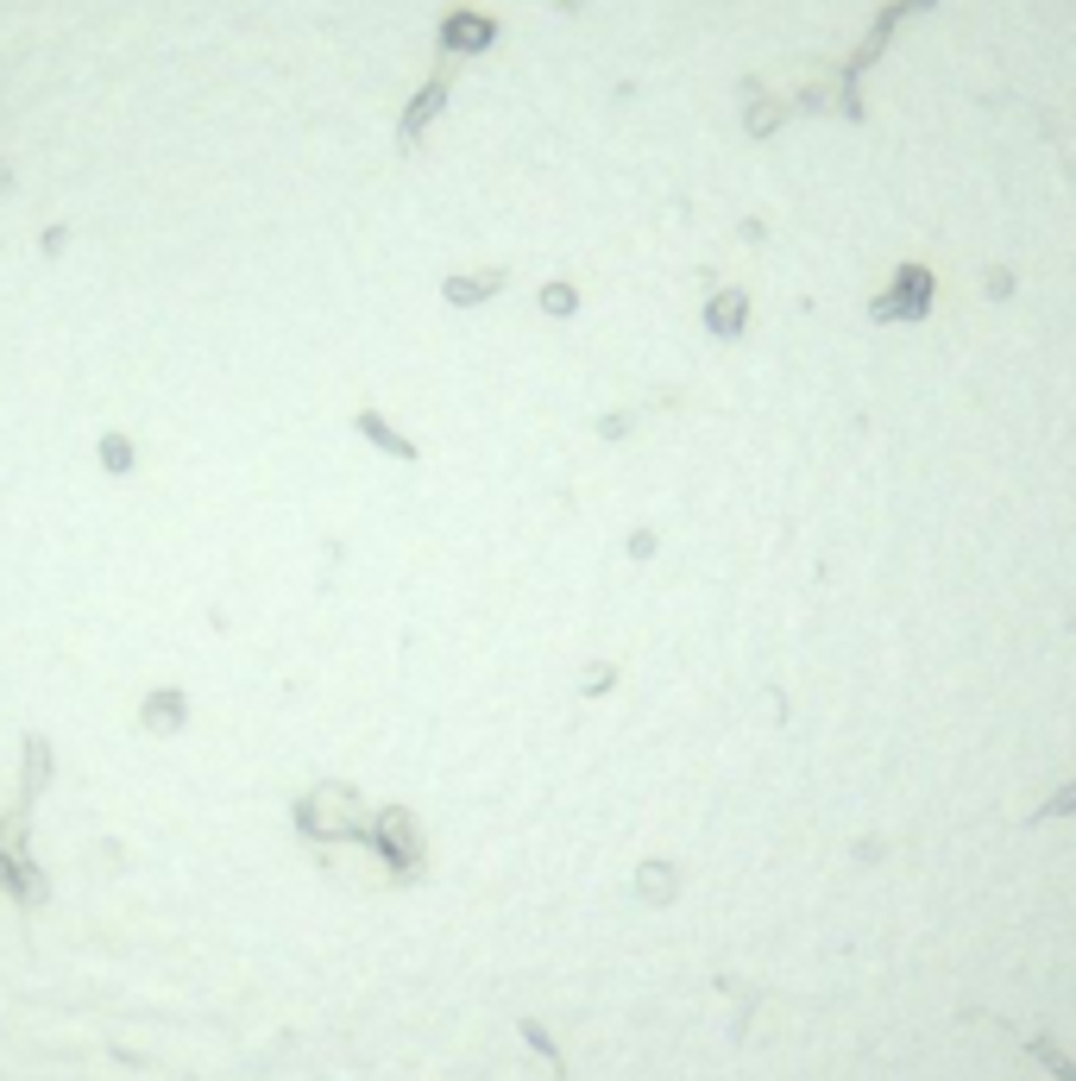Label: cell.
Listing matches in <instances>:
<instances>
[{
	"mask_svg": "<svg viewBox=\"0 0 1076 1081\" xmlns=\"http://www.w3.org/2000/svg\"><path fill=\"white\" fill-rule=\"evenodd\" d=\"M378 849L390 856V868H404V861L416 868V823H409L404 811H385V818H378Z\"/></svg>",
	"mask_w": 1076,
	"mask_h": 1081,
	"instance_id": "1",
	"label": "cell"
},
{
	"mask_svg": "<svg viewBox=\"0 0 1076 1081\" xmlns=\"http://www.w3.org/2000/svg\"><path fill=\"white\" fill-rule=\"evenodd\" d=\"M359 428H366V434H372L378 447H385V453H404V460H416V447H409L404 434H397V428H390V421L378 416V409H359Z\"/></svg>",
	"mask_w": 1076,
	"mask_h": 1081,
	"instance_id": "2",
	"label": "cell"
},
{
	"mask_svg": "<svg viewBox=\"0 0 1076 1081\" xmlns=\"http://www.w3.org/2000/svg\"><path fill=\"white\" fill-rule=\"evenodd\" d=\"M145 723H184V692H158V699H145Z\"/></svg>",
	"mask_w": 1076,
	"mask_h": 1081,
	"instance_id": "3",
	"label": "cell"
},
{
	"mask_svg": "<svg viewBox=\"0 0 1076 1081\" xmlns=\"http://www.w3.org/2000/svg\"><path fill=\"white\" fill-rule=\"evenodd\" d=\"M102 465H107V472H126V465H133V447H126V434H107V441H102Z\"/></svg>",
	"mask_w": 1076,
	"mask_h": 1081,
	"instance_id": "4",
	"label": "cell"
}]
</instances>
